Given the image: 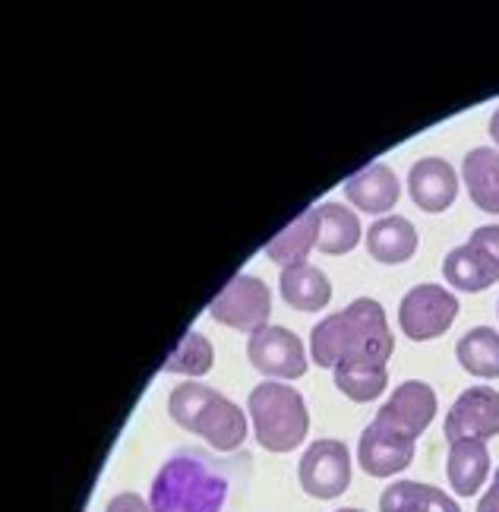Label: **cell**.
<instances>
[{"label": "cell", "mask_w": 499, "mask_h": 512, "mask_svg": "<svg viewBox=\"0 0 499 512\" xmlns=\"http://www.w3.org/2000/svg\"><path fill=\"white\" fill-rule=\"evenodd\" d=\"M105 512H152V506L139 494H117V497H111Z\"/></svg>", "instance_id": "d4e9b609"}, {"label": "cell", "mask_w": 499, "mask_h": 512, "mask_svg": "<svg viewBox=\"0 0 499 512\" xmlns=\"http://www.w3.org/2000/svg\"><path fill=\"white\" fill-rule=\"evenodd\" d=\"M209 313L215 323L241 329V332H259L269 326L272 313V294L266 282H259L256 275H234L225 285V291L209 304Z\"/></svg>", "instance_id": "8992f818"}, {"label": "cell", "mask_w": 499, "mask_h": 512, "mask_svg": "<svg viewBox=\"0 0 499 512\" xmlns=\"http://www.w3.org/2000/svg\"><path fill=\"white\" fill-rule=\"evenodd\" d=\"M408 193L421 212H446L458 196V174L443 159H421L411 165Z\"/></svg>", "instance_id": "4fadbf2b"}, {"label": "cell", "mask_w": 499, "mask_h": 512, "mask_svg": "<svg viewBox=\"0 0 499 512\" xmlns=\"http://www.w3.org/2000/svg\"><path fill=\"white\" fill-rule=\"evenodd\" d=\"M414 443L417 440L386 427L383 421H373L357 443V462L370 478H392L414 462Z\"/></svg>", "instance_id": "8fae6325"}, {"label": "cell", "mask_w": 499, "mask_h": 512, "mask_svg": "<svg viewBox=\"0 0 499 512\" xmlns=\"http://www.w3.org/2000/svg\"><path fill=\"white\" fill-rule=\"evenodd\" d=\"M319 250L329 256H342L351 253L357 244H361V222L351 209H345L342 203H323L319 206Z\"/></svg>", "instance_id": "44dd1931"}, {"label": "cell", "mask_w": 499, "mask_h": 512, "mask_svg": "<svg viewBox=\"0 0 499 512\" xmlns=\"http://www.w3.org/2000/svg\"><path fill=\"white\" fill-rule=\"evenodd\" d=\"M301 487L313 500H335L351 484V456L342 440H316L301 459Z\"/></svg>", "instance_id": "ba28073f"}, {"label": "cell", "mask_w": 499, "mask_h": 512, "mask_svg": "<svg viewBox=\"0 0 499 512\" xmlns=\"http://www.w3.org/2000/svg\"><path fill=\"white\" fill-rule=\"evenodd\" d=\"M458 364H462L474 377L496 380L499 377V336L490 326H477L468 329L462 339H458Z\"/></svg>", "instance_id": "7402d4cb"}, {"label": "cell", "mask_w": 499, "mask_h": 512, "mask_svg": "<svg viewBox=\"0 0 499 512\" xmlns=\"http://www.w3.org/2000/svg\"><path fill=\"white\" fill-rule=\"evenodd\" d=\"M364 241H367V253L376 263L398 266V263H408L414 256L417 231L408 219H402V215H383V219H376L370 225Z\"/></svg>", "instance_id": "9a60e30c"}, {"label": "cell", "mask_w": 499, "mask_h": 512, "mask_svg": "<svg viewBox=\"0 0 499 512\" xmlns=\"http://www.w3.org/2000/svg\"><path fill=\"white\" fill-rule=\"evenodd\" d=\"M490 475V452L484 440H462L449 446V484L458 497H474Z\"/></svg>", "instance_id": "d6986e66"}, {"label": "cell", "mask_w": 499, "mask_h": 512, "mask_svg": "<svg viewBox=\"0 0 499 512\" xmlns=\"http://www.w3.org/2000/svg\"><path fill=\"white\" fill-rule=\"evenodd\" d=\"M247 411L256 427V440L269 452H291L301 446L310 427L304 396L288 383L266 380L250 392Z\"/></svg>", "instance_id": "277c9868"}, {"label": "cell", "mask_w": 499, "mask_h": 512, "mask_svg": "<svg viewBox=\"0 0 499 512\" xmlns=\"http://www.w3.org/2000/svg\"><path fill=\"white\" fill-rule=\"evenodd\" d=\"M338 512H364V509H338Z\"/></svg>", "instance_id": "83f0119b"}, {"label": "cell", "mask_w": 499, "mask_h": 512, "mask_svg": "<svg viewBox=\"0 0 499 512\" xmlns=\"http://www.w3.org/2000/svg\"><path fill=\"white\" fill-rule=\"evenodd\" d=\"M171 418L193 430L196 437H203L218 452H234L247 440V415L244 408H237L222 392L203 386V383H181L174 386L168 399Z\"/></svg>", "instance_id": "3957f363"}, {"label": "cell", "mask_w": 499, "mask_h": 512, "mask_svg": "<svg viewBox=\"0 0 499 512\" xmlns=\"http://www.w3.org/2000/svg\"><path fill=\"white\" fill-rule=\"evenodd\" d=\"M458 317V298L449 288L439 285H417L411 288L402 307H398V326L414 342H430L455 323Z\"/></svg>", "instance_id": "52a82bcc"}, {"label": "cell", "mask_w": 499, "mask_h": 512, "mask_svg": "<svg viewBox=\"0 0 499 512\" xmlns=\"http://www.w3.org/2000/svg\"><path fill=\"white\" fill-rule=\"evenodd\" d=\"M490 136L496 140V146H499V108L493 111V117H490Z\"/></svg>", "instance_id": "4316f807"}, {"label": "cell", "mask_w": 499, "mask_h": 512, "mask_svg": "<svg viewBox=\"0 0 499 512\" xmlns=\"http://www.w3.org/2000/svg\"><path fill=\"white\" fill-rule=\"evenodd\" d=\"M228 500V478L203 452H177L152 481V512H222Z\"/></svg>", "instance_id": "7a4b0ae2"}, {"label": "cell", "mask_w": 499, "mask_h": 512, "mask_svg": "<svg viewBox=\"0 0 499 512\" xmlns=\"http://www.w3.org/2000/svg\"><path fill=\"white\" fill-rule=\"evenodd\" d=\"M319 206H310L301 219H294L285 231H278L275 238L266 244V256L282 269L304 266L310 250L319 244Z\"/></svg>", "instance_id": "2e32d148"}, {"label": "cell", "mask_w": 499, "mask_h": 512, "mask_svg": "<svg viewBox=\"0 0 499 512\" xmlns=\"http://www.w3.org/2000/svg\"><path fill=\"white\" fill-rule=\"evenodd\" d=\"M278 288H282L285 304L294 307V310H301V313H316V310H323L332 301V285L326 279V272L310 266V263L282 269Z\"/></svg>", "instance_id": "ac0fdd59"}, {"label": "cell", "mask_w": 499, "mask_h": 512, "mask_svg": "<svg viewBox=\"0 0 499 512\" xmlns=\"http://www.w3.org/2000/svg\"><path fill=\"white\" fill-rule=\"evenodd\" d=\"M392 329L386 323V310L373 298H357L342 313H332L310 332V354L319 367H332L342 361L357 364H389L392 358Z\"/></svg>", "instance_id": "6da1fadb"}, {"label": "cell", "mask_w": 499, "mask_h": 512, "mask_svg": "<svg viewBox=\"0 0 499 512\" xmlns=\"http://www.w3.org/2000/svg\"><path fill=\"white\" fill-rule=\"evenodd\" d=\"M462 177L471 203L481 212L499 215V152L487 146L471 149L462 162Z\"/></svg>", "instance_id": "e0dca14e"}, {"label": "cell", "mask_w": 499, "mask_h": 512, "mask_svg": "<svg viewBox=\"0 0 499 512\" xmlns=\"http://www.w3.org/2000/svg\"><path fill=\"white\" fill-rule=\"evenodd\" d=\"M446 440H490L499 433V392L490 386H471L465 389L452 411L446 415Z\"/></svg>", "instance_id": "30bf717a"}, {"label": "cell", "mask_w": 499, "mask_h": 512, "mask_svg": "<svg viewBox=\"0 0 499 512\" xmlns=\"http://www.w3.org/2000/svg\"><path fill=\"white\" fill-rule=\"evenodd\" d=\"M477 512H499V468H496V475H493L490 490L481 497V503H477Z\"/></svg>", "instance_id": "484cf974"}, {"label": "cell", "mask_w": 499, "mask_h": 512, "mask_svg": "<svg viewBox=\"0 0 499 512\" xmlns=\"http://www.w3.org/2000/svg\"><path fill=\"white\" fill-rule=\"evenodd\" d=\"M212 345L209 339L203 336V332H187V336L181 339V345H177L168 361H165V370L168 373H184V377H203V373L212 370Z\"/></svg>", "instance_id": "cb8c5ba5"}, {"label": "cell", "mask_w": 499, "mask_h": 512, "mask_svg": "<svg viewBox=\"0 0 499 512\" xmlns=\"http://www.w3.org/2000/svg\"><path fill=\"white\" fill-rule=\"evenodd\" d=\"M433 415H436V392L421 380H408L392 392V399L383 408H379L376 421H383L386 427L417 440L433 424Z\"/></svg>", "instance_id": "7c38bea8"}, {"label": "cell", "mask_w": 499, "mask_h": 512, "mask_svg": "<svg viewBox=\"0 0 499 512\" xmlns=\"http://www.w3.org/2000/svg\"><path fill=\"white\" fill-rule=\"evenodd\" d=\"M379 512H462L458 503L433 484L395 481L379 497Z\"/></svg>", "instance_id": "ffe728a7"}, {"label": "cell", "mask_w": 499, "mask_h": 512, "mask_svg": "<svg viewBox=\"0 0 499 512\" xmlns=\"http://www.w3.org/2000/svg\"><path fill=\"white\" fill-rule=\"evenodd\" d=\"M247 358L250 364L266 373V377L278 380H297L307 373V351L301 339L285 326H266L250 336L247 342Z\"/></svg>", "instance_id": "9c48e42d"}, {"label": "cell", "mask_w": 499, "mask_h": 512, "mask_svg": "<svg viewBox=\"0 0 499 512\" xmlns=\"http://www.w3.org/2000/svg\"><path fill=\"white\" fill-rule=\"evenodd\" d=\"M345 196L351 200V206H357L361 212H389L398 196H402V184H398V177L389 165H370L364 171H357L354 177L345 181Z\"/></svg>", "instance_id": "5bb4252c"}, {"label": "cell", "mask_w": 499, "mask_h": 512, "mask_svg": "<svg viewBox=\"0 0 499 512\" xmlns=\"http://www.w3.org/2000/svg\"><path fill=\"white\" fill-rule=\"evenodd\" d=\"M389 383L386 364H357V361H342L335 364V386L345 392L351 402H373L383 396Z\"/></svg>", "instance_id": "603a6c76"}, {"label": "cell", "mask_w": 499, "mask_h": 512, "mask_svg": "<svg viewBox=\"0 0 499 512\" xmlns=\"http://www.w3.org/2000/svg\"><path fill=\"white\" fill-rule=\"evenodd\" d=\"M443 275L452 288L468 294L499 282V225L477 228L468 244L455 247L443 260Z\"/></svg>", "instance_id": "5b68a950"}]
</instances>
